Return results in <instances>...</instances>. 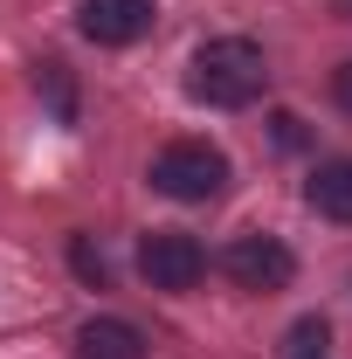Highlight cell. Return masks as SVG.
<instances>
[{
  "label": "cell",
  "mask_w": 352,
  "mask_h": 359,
  "mask_svg": "<svg viewBox=\"0 0 352 359\" xmlns=\"http://www.w3.org/2000/svg\"><path fill=\"white\" fill-rule=\"evenodd\" d=\"M152 0H83V35L97 48H125L138 35H152Z\"/></svg>",
  "instance_id": "obj_5"
},
{
  "label": "cell",
  "mask_w": 352,
  "mask_h": 359,
  "mask_svg": "<svg viewBox=\"0 0 352 359\" xmlns=\"http://www.w3.org/2000/svg\"><path fill=\"white\" fill-rule=\"evenodd\" d=\"M332 332H325V318H297L290 325V339H283V359H332Z\"/></svg>",
  "instance_id": "obj_8"
},
{
  "label": "cell",
  "mask_w": 352,
  "mask_h": 359,
  "mask_svg": "<svg viewBox=\"0 0 352 359\" xmlns=\"http://www.w3.org/2000/svg\"><path fill=\"white\" fill-rule=\"evenodd\" d=\"M35 83L48 90V104H55V118H76V97H69V76H62V62H42V69H35Z\"/></svg>",
  "instance_id": "obj_9"
},
{
  "label": "cell",
  "mask_w": 352,
  "mask_h": 359,
  "mask_svg": "<svg viewBox=\"0 0 352 359\" xmlns=\"http://www.w3.org/2000/svg\"><path fill=\"white\" fill-rule=\"evenodd\" d=\"M263 83H269V62L249 35H215L187 62V97L208 104V111H249L263 97Z\"/></svg>",
  "instance_id": "obj_1"
},
{
  "label": "cell",
  "mask_w": 352,
  "mask_h": 359,
  "mask_svg": "<svg viewBox=\"0 0 352 359\" xmlns=\"http://www.w3.org/2000/svg\"><path fill=\"white\" fill-rule=\"evenodd\" d=\"M69 263H76V276H83V283H104V276H111V263L90 249V235H76V242H69Z\"/></svg>",
  "instance_id": "obj_10"
},
{
  "label": "cell",
  "mask_w": 352,
  "mask_h": 359,
  "mask_svg": "<svg viewBox=\"0 0 352 359\" xmlns=\"http://www.w3.org/2000/svg\"><path fill=\"white\" fill-rule=\"evenodd\" d=\"M76 353L83 359H145V339H138L125 318H90L76 332Z\"/></svg>",
  "instance_id": "obj_6"
},
{
  "label": "cell",
  "mask_w": 352,
  "mask_h": 359,
  "mask_svg": "<svg viewBox=\"0 0 352 359\" xmlns=\"http://www.w3.org/2000/svg\"><path fill=\"white\" fill-rule=\"evenodd\" d=\"M304 201L325 215V222H352V159H332V166H318L304 187Z\"/></svg>",
  "instance_id": "obj_7"
},
{
  "label": "cell",
  "mask_w": 352,
  "mask_h": 359,
  "mask_svg": "<svg viewBox=\"0 0 352 359\" xmlns=\"http://www.w3.org/2000/svg\"><path fill=\"white\" fill-rule=\"evenodd\" d=\"M138 269H145L152 290H194V283L208 276V249H201L194 235H180V228H152V235L138 242Z\"/></svg>",
  "instance_id": "obj_4"
},
{
  "label": "cell",
  "mask_w": 352,
  "mask_h": 359,
  "mask_svg": "<svg viewBox=\"0 0 352 359\" xmlns=\"http://www.w3.org/2000/svg\"><path fill=\"white\" fill-rule=\"evenodd\" d=\"M221 269H228V283H235V290L269 297V290H290L297 256H290L276 235H235V242H228V256H221Z\"/></svg>",
  "instance_id": "obj_3"
},
{
  "label": "cell",
  "mask_w": 352,
  "mask_h": 359,
  "mask_svg": "<svg viewBox=\"0 0 352 359\" xmlns=\"http://www.w3.org/2000/svg\"><path fill=\"white\" fill-rule=\"evenodd\" d=\"M339 104H346V111H352V62H346V69H339Z\"/></svg>",
  "instance_id": "obj_11"
},
{
  "label": "cell",
  "mask_w": 352,
  "mask_h": 359,
  "mask_svg": "<svg viewBox=\"0 0 352 359\" xmlns=\"http://www.w3.org/2000/svg\"><path fill=\"white\" fill-rule=\"evenodd\" d=\"M152 187L166 201H215L221 187H228V159H221V145H208V138H173L152 159Z\"/></svg>",
  "instance_id": "obj_2"
}]
</instances>
